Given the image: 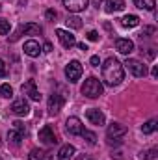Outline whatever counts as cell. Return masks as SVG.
Here are the masks:
<instances>
[{"mask_svg":"<svg viewBox=\"0 0 158 160\" xmlns=\"http://www.w3.org/2000/svg\"><path fill=\"white\" fill-rule=\"evenodd\" d=\"M63 104H65V99L60 95V93H52L50 97H48V114L50 116H56V114H60V110L63 108Z\"/></svg>","mask_w":158,"mask_h":160,"instance_id":"9c48e42d","label":"cell"},{"mask_svg":"<svg viewBox=\"0 0 158 160\" xmlns=\"http://www.w3.org/2000/svg\"><path fill=\"white\" fill-rule=\"evenodd\" d=\"M87 4H89V0H63L65 9H67V11H71V13L84 11V9L87 8Z\"/></svg>","mask_w":158,"mask_h":160,"instance_id":"5bb4252c","label":"cell"},{"mask_svg":"<svg viewBox=\"0 0 158 160\" xmlns=\"http://www.w3.org/2000/svg\"><path fill=\"white\" fill-rule=\"evenodd\" d=\"M43 48H45V52H50V50H52V45H50V43H45Z\"/></svg>","mask_w":158,"mask_h":160,"instance_id":"836d02e7","label":"cell"},{"mask_svg":"<svg viewBox=\"0 0 158 160\" xmlns=\"http://www.w3.org/2000/svg\"><path fill=\"white\" fill-rule=\"evenodd\" d=\"M158 149L156 147H153V149H149V151H145V153H141V158L143 160H153L155 157H156Z\"/></svg>","mask_w":158,"mask_h":160,"instance_id":"83f0119b","label":"cell"},{"mask_svg":"<svg viewBox=\"0 0 158 160\" xmlns=\"http://www.w3.org/2000/svg\"><path fill=\"white\" fill-rule=\"evenodd\" d=\"M78 48H80V50H84V52H86V50H87V45H86V43H80V45H78Z\"/></svg>","mask_w":158,"mask_h":160,"instance_id":"e575fe53","label":"cell"},{"mask_svg":"<svg viewBox=\"0 0 158 160\" xmlns=\"http://www.w3.org/2000/svg\"><path fill=\"white\" fill-rule=\"evenodd\" d=\"M89 63H91L93 67H99V65H101V58H99V56H91V58H89Z\"/></svg>","mask_w":158,"mask_h":160,"instance_id":"d6a6232c","label":"cell"},{"mask_svg":"<svg viewBox=\"0 0 158 160\" xmlns=\"http://www.w3.org/2000/svg\"><path fill=\"white\" fill-rule=\"evenodd\" d=\"M125 9V0H106L104 4V11L106 13H116Z\"/></svg>","mask_w":158,"mask_h":160,"instance_id":"ac0fdd59","label":"cell"},{"mask_svg":"<svg viewBox=\"0 0 158 160\" xmlns=\"http://www.w3.org/2000/svg\"><path fill=\"white\" fill-rule=\"evenodd\" d=\"M39 140L45 145H56V143L60 142L58 136H56V132H54V128H52L50 125H45L39 130Z\"/></svg>","mask_w":158,"mask_h":160,"instance_id":"ba28073f","label":"cell"},{"mask_svg":"<svg viewBox=\"0 0 158 160\" xmlns=\"http://www.w3.org/2000/svg\"><path fill=\"white\" fill-rule=\"evenodd\" d=\"M87 39L89 41H99V34H97L95 30H89V32H87Z\"/></svg>","mask_w":158,"mask_h":160,"instance_id":"1f68e13d","label":"cell"},{"mask_svg":"<svg viewBox=\"0 0 158 160\" xmlns=\"http://www.w3.org/2000/svg\"><path fill=\"white\" fill-rule=\"evenodd\" d=\"M125 78V69L123 63L119 62L117 58H108L102 65V80L106 86H119Z\"/></svg>","mask_w":158,"mask_h":160,"instance_id":"6da1fadb","label":"cell"},{"mask_svg":"<svg viewBox=\"0 0 158 160\" xmlns=\"http://www.w3.org/2000/svg\"><path fill=\"white\" fill-rule=\"evenodd\" d=\"M9 21H6V19H0V36H6V34H9Z\"/></svg>","mask_w":158,"mask_h":160,"instance_id":"4316f807","label":"cell"},{"mask_svg":"<svg viewBox=\"0 0 158 160\" xmlns=\"http://www.w3.org/2000/svg\"><path fill=\"white\" fill-rule=\"evenodd\" d=\"M9 110H11L15 116H22V118H24V116H28V114H30V104L26 102V99H24V97H21V99H17V101L11 104V108H9Z\"/></svg>","mask_w":158,"mask_h":160,"instance_id":"7c38bea8","label":"cell"},{"mask_svg":"<svg viewBox=\"0 0 158 160\" xmlns=\"http://www.w3.org/2000/svg\"><path fill=\"white\" fill-rule=\"evenodd\" d=\"M21 89H22V93L28 95L32 101H36V102L41 101V93H39V89H37V86H36V80H26Z\"/></svg>","mask_w":158,"mask_h":160,"instance_id":"30bf717a","label":"cell"},{"mask_svg":"<svg viewBox=\"0 0 158 160\" xmlns=\"http://www.w3.org/2000/svg\"><path fill=\"white\" fill-rule=\"evenodd\" d=\"M82 138H86V140H87V143H91V145H93V143L97 142V136H95V132H89L87 128H86V130L82 132Z\"/></svg>","mask_w":158,"mask_h":160,"instance_id":"484cf974","label":"cell"},{"mask_svg":"<svg viewBox=\"0 0 158 160\" xmlns=\"http://www.w3.org/2000/svg\"><path fill=\"white\" fill-rule=\"evenodd\" d=\"M6 75H7V67H6L4 60H0V78H4Z\"/></svg>","mask_w":158,"mask_h":160,"instance_id":"4dcf8cb0","label":"cell"},{"mask_svg":"<svg viewBox=\"0 0 158 160\" xmlns=\"http://www.w3.org/2000/svg\"><path fill=\"white\" fill-rule=\"evenodd\" d=\"M43 32V28H41L39 24H36V22H26V24H21L15 32H13V36L9 38V43H15V41H19L22 36H37Z\"/></svg>","mask_w":158,"mask_h":160,"instance_id":"3957f363","label":"cell"},{"mask_svg":"<svg viewBox=\"0 0 158 160\" xmlns=\"http://www.w3.org/2000/svg\"><path fill=\"white\" fill-rule=\"evenodd\" d=\"M24 136H26V125L22 121H15L13 127L7 132V142L13 143V145H21V142L24 140Z\"/></svg>","mask_w":158,"mask_h":160,"instance_id":"5b68a950","label":"cell"},{"mask_svg":"<svg viewBox=\"0 0 158 160\" xmlns=\"http://www.w3.org/2000/svg\"><path fill=\"white\" fill-rule=\"evenodd\" d=\"M75 153H77L75 145H71V143H67V145H62V149L58 151V160H71Z\"/></svg>","mask_w":158,"mask_h":160,"instance_id":"ffe728a7","label":"cell"},{"mask_svg":"<svg viewBox=\"0 0 158 160\" xmlns=\"http://www.w3.org/2000/svg\"><path fill=\"white\" fill-rule=\"evenodd\" d=\"M128 132V128L121 123H112L106 130V138H108V145H119L123 136Z\"/></svg>","mask_w":158,"mask_h":160,"instance_id":"277c9868","label":"cell"},{"mask_svg":"<svg viewBox=\"0 0 158 160\" xmlns=\"http://www.w3.org/2000/svg\"><path fill=\"white\" fill-rule=\"evenodd\" d=\"M65 128H67V132L73 134V136H82V132L86 130V127L82 125V121H80L78 118H75V116L65 121Z\"/></svg>","mask_w":158,"mask_h":160,"instance_id":"8fae6325","label":"cell"},{"mask_svg":"<svg viewBox=\"0 0 158 160\" xmlns=\"http://www.w3.org/2000/svg\"><path fill=\"white\" fill-rule=\"evenodd\" d=\"M134 6L140 9H147V11H155L156 2L155 0H134Z\"/></svg>","mask_w":158,"mask_h":160,"instance_id":"7402d4cb","label":"cell"},{"mask_svg":"<svg viewBox=\"0 0 158 160\" xmlns=\"http://www.w3.org/2000/svg\"><path fill=\"white\" fill-rule=\"evenodd\" d=\"M0 145H2V138H0Z\"/></svg>","mask_w":158,"mask_h":160,"instance_id":"74e56055","label":"cell"},{"mask_svg":"<svg viewBox=\"0 0 158 160\" xmlns=\"http://www.w3.org/2000/svg\"><path fill=\"white\" fill-rule=\"evenodd\" d=\"M86 118H87V121L91 123V125H104V121H106V118H104V114L101 112V110H97V108H89L87 112H86Z\"/></svg>","mask_w":158,"mask_h":160,"instance_id":"9a60e30c","label":"cell"},{"mask_svg":"<svg viewBox=\"0 0 158 160\" xmlns=\"http://www.w3.org/2000/svg\"><path fill=\"white\" fill-rule=\"evenodd\" d=\"M123 65H126V69L134 75V77H138V78H141V77H145L147 75V67L140 62V60H134V58H126V62L123 63Z\"/></svg>","mask_w":158,"mask_h":160,"instance_id":"52a82bcc","label":"cell"},{"mask_svg":"<svg viewBox=\"0 0 158 160\" xmlns=\"http://www.w3.org/2000/svg\"><path fill=\"white\" fill-rule=\"evenodd\" d=\"M56 36H58L60 43H62L65 48H71V47H75V45H77L75 36H73L71 32H67V30H62V28H58V30H56Z\"/></svg>","mask_w":158,"mask_h":160,"instance_id":"4fadbf2b","label":"cell"},{"mask_svg":"<svg viewBox=\"0 0 158 160\" xmlns=\"http://www.w3.org/2000/svg\"><path fill=\"white\" fill-rule=\"evenodd\" d=\"M151 73H153V77L156 78V77H158V67H153V71H151Z\"/></svg>","mask_w":158,"mask_h":160,"instance_id":"d590c367","label":"cell"},{"mask_svg":"<svg viewBox=\"0 0 158 160\" xmlns=\"http://www.w3.org/2000/svg\"><path fill=\"white\" fill-rule=\"evenodd\" d=\"M80 91H82V95H86L87 99H97V97H101V95H102L104 86H102V82H101L99 78L89 77V78L84 82V86L80 88Z\"/></svg>","mask_w":158,"mask_h":160,"instance_id":"7a4b0ae2","label":"cell"},{"mask_svg":"<svg viewBox=\"0 0 158 160\" xmlns=\"http://www.w3.org/2000/svg\"><path fill=\"white\" fill-rule=\"evenodd\" d=\"M28 158L30 160H52V153L47 151V149H32Z\"/></svg>","mask_w":158,"mask_h":160,"instance_id":"d6986e66","label":"cell"},{"mask_svg":"<svg viewBox=\"0 0 158 160\" xmlns=\"http://www.w3.org/2000/svg\"><path fill=\"white\" fill-rule=\"evenodd\" d=\"M0 95L6 97V99L13 97V89H11V86H9V84H2V86H0Z\"/></svg>","mask_w":158,"mask_h":160,"instance_id":"d4e9b609","label":"cell"},{"mask_svg":"<svg viewBox=\"0 0 158 160\" xmlns=\"http://www.w3.org/2000/svg\"><path fill=\"white\" fill-rule=\"evenodd\" d=\"M24 54L30 56V58H37L41 54V45L36 39H30L24 43Z\"/></svg>","mask_w":158,"mask_h":160,"instance_id":"2e32d148","label":"cell"},{"mask_svg":"<svg viewBox=\"0 0 158 160\" xmlns=\"http://www.w3.org/2000/svg\"><path fill=\"white\" fill-rule=\"evenodd\" d=\"M149 34H155V28L153 26H147V28H143V32L140 34V38L143 39V38H149Z\"/></svg>","mask_w":158,"mask_h":160,"instance_id":"f1b7e54d","label":"cell"},{"mask_svg":"<svg viewBox=\"0 0 158 160\" xmlns=\"http://www.w3.org/2000/svg\"><path fill=\"white\" fill-rule=\"evenodd\" d=\"M116 48H117L121 54H130V52H134V43L130 39H125V38H117L116 39Z\"/></svg>","mask_w":158,"mask_h":160,"instance_id":"e0dca14e","label":"cell"},{"mask_svg":"<svg viewBox=\"0 0 158 160\" xmlns=\"http://www.w3.org/2000/svg\"><path fill=\"white\" fill-rule=\"evenodd\" d=\"M93 2H95V6H97V8H99V6H101V2H102V0H93Z\"/></svg>","mask_w":158,"mask_h":160,"instance_id":"8d00e7d4","label":"cell"},{"mask_svg":"<svg viewBox=\"0 0 158 160\" xmlns=\"http://www.w3.org/2000/svg\"><path fill=\"white\" fill-rule=\"evenodd\" d=\"M82 71H84V67L78 60H73L65 65V77L69 82H78L80 77H82Z\"/></svg>","mask_w":158,"mask_h":160,"instance_id":"8992f818","label":"cell"},{"mask_svg":"<svg viewBox=\"0 0 158 160\" xmlns=\"http://www.w3.org/2000/svg\"><path fill=\"white\" fill-rule=\"evenodd\" d=\"M138 24H140V17H136V15H125L121 19V26H125V28H136Z\"/></svg>","mask_w":158,"mask_h":160,"instance_id":"44dd1931","label":"cell"},{"mask_svg":"<svg viewBox=\"0 0 158 160\" xmlns=\"http://www.w3.org/2000/svg\"><path fill=\"white\" fill-rule=\"evenodd\" d=\"M45 17H47L48 21H54V19L58 17V13H56V9H47V13H45Z\"/></svg>","mask_w":158,"mask_h":160,"instance_id":"f546056e","label":"cell"},{"mask_svg":"<svg viewBox=\"0 0 158 160\" xmlns=\"http://www.w3.org/2000/svg\"><path fill=\"white\" fill-rule=\"evenodd\" d=\"M0 160H2V158H0Z\"/></svg>","mask_w":158,"mask_h":160,"instance_id":"f35d334b","label":"cell"},{"mask_svg":"<svg viewBox=\"0 0 158 160\" xmlns=\"http://www.w3.org/2000/svg\"><path fill=\"white\" fill-rule=\"evenodd\" d=\"M156 125H158V121L156 119H149L143 127H141V130H143V134H153L155 130H156Z\"/></svg>","mask_w":158,"mask_h":160,"instance_id":"603a6c76","label":"cell"},{"mask_svg":"<svg viewBox=\"0 0 158 160\" xmlns=\"http://www.w3.org/2000/svg\"><path fill=\"white\" fill-rule=\"evenodd\" d=\"M67 26H71V28H75V30H78V28H82V19H78V17H75V15H71V17H67Z\"/></svg>","mask_w":158,"mask_h":160,"instance_id":"cb8c5ba5","label":"cell"}]
</instances>
